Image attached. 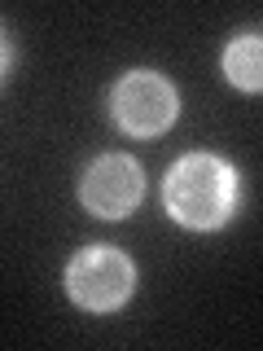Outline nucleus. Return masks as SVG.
Listing matches in <instances>:
<instances>
[{"label": "nucleus", "mask_w": 263, "mask_h": 351, "mask_svg": "<svg viewBox=\"0 0 263 351\" xmlns=\"http://www.w3.org/2000/svg\"><path fill=\"white\" fill-rule=\"evenodd\" d=\"M233 197H237L233 167H224L211 154L180 158L167 176V211L180 224L215 228L219 219H228V211H233Z\"/></svg>", "instance_id": "obj_1"}, {"label": "nucleus", "mask_w": 263, "mask_h": 351, "mask_svg": "<svg viewBox=\"0 0 263 351\" xmlns=\"http://www.w3.org/2000/svg\"><path fill=\"white\" fill-rule=\"evenodd\" d=\"M66 285H71L75 303H84L88 312H110L132 294V263L110 246H88L84 255L71 259Z\"/></svg>", "instance_id": "obj_2"}, {"label": "nucleus", "mask_w": 263, "mask_h": 351, "mask_svg": "<svg viewBox=\"0 0 263 351\" xmlns=\"http://www.w3.org/2000/svg\"><path fill=\"white\" fill-rule=\"evenodd\" d=\"M114 119L132 136H153L175 119V93L162 75L153 71H132L114 88Z\"/></svg>", "instance_id": "obj_3"}, {"label": "nucleus", "mask_w": 263, "mask_h": 351, "mask_svg": "<svg viewBox=\"0 0 263 351\" xmlns=\"http://www.w3.org/2000/svg\"><path fill=\"white\" fill-rule=\"evenodd\" d=\"M84 202L97 215H127L140 202V167L123 154L97 158L84 176Z\"/></svg>", "instance_id": "obj_4"}, {"label": "nucleus", "mask_w": 263, "mask_h": 351, "mask_svg": "<svg viewBox=\"0 0 263 351\" xmlns=\"http://www.w3.org/2000/svg\"><path fill=\"white\" fill-rule=\"evenodd\" d=\"M224 71H228V80L237 88H246V93L263 88V36H241V40L228 44Z\"/></svg>", "instance_id": "obj_5"}]
</instances>
